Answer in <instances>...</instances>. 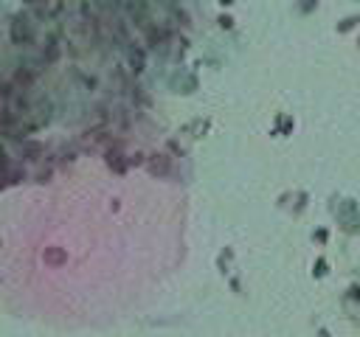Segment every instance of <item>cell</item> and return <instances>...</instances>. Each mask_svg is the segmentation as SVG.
Returning <instances> with one entry per match:
<instances>
[]
</instances>
